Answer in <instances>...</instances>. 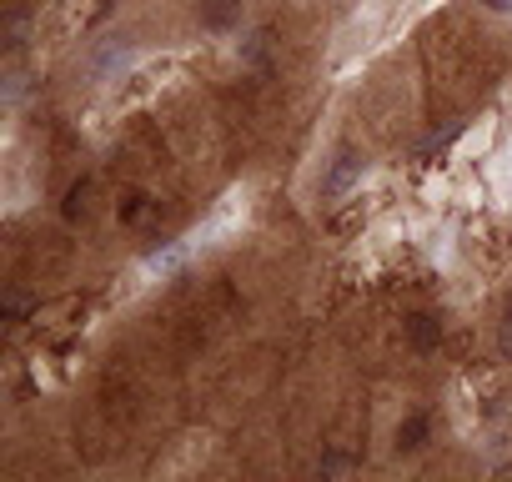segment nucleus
Here are the masks:
<instances>
[{
    "label": "nucleus",
    "instance_id": "6",
    "mask_svg": "<svg viewBox=\"0 0 512 482\" xmlns=\"http://www.w3.org/2000/svg\"><path fill=\"white\" fill-rule=\"evenodd\" d=\"M422 432H427V422H422V417H412L407 427H397V437H407L402 447H417V437H422Z\"/></svg>",
    "mask_w": 512,
    "mask_h": 482
},
{
    "label": "nucleus",
    "instance_id": "5",
    "mask_svg": "<svg viewBox=\"0 0 512 482\" xmlns=\"http://www.w3.org/2000/svg\"><path fill=\"white\" fill-rule=\"evenodd\" d=\"M26 307H31V297H26V292H11V297H6V322L16 327V322L26 317Z\"/></svg>",
    "mask_w": 512,
    "mask_h": 482
},
{
    "label": "nucleus",
    "instance_id": "1",
    "mask_svg": "<svg viewBox=\"0 0 512 482\" xmlns=\"http://www.w3.org/2000/svg\"><path fill=\"white\" fill-rule=\"evenodd\" d=\"M362 171H367V156L357 151V146H342L337 156H332V166H327V176H322V196L327 201H337V196H347L357 181H362Z\"/></svg>",
    "mask_w": 512,
    "mask_h": 482
},
{
    "label": "nucleus",
    "instance_id": "3",
    "mask_svg": "<svg viewBox=\"0 0 512 482\" xmlns=\"http://www.w3.org/2000/svg\"><path fill=\"white\" fill-rule=\"evenodd\" d=\"M126 66H131V46H126V36L91 56V76H96V81H106V76H116V71H126Z\"/></svg>",
    "mask_w": 512,
    "mask_h": 482
},
{
    "label": "nucleus",
    "instance_id": "4",
    "mask_svg": "<svg viewBox=\"0 0 512 482\" xmlns=\"http://www.w3.org/2000/svg\"><path fill=\"white\" fill-rule=\"evenodd\" d=\"M181 257H186V247L176 241V247H166V252H151V257H146V267H151V272H176V267H181Z\"/></svg>",
    "mask_w": 512,
    "mask_h": 482
},
{
    "label": "nucleus",
    "instance_id": "2",
    "mask_svg": "<svg viewBox=\"0 0 512 482\" xmlns=\"http://www.w3.org/2000/svg\"><path fill=\"white\" fill-rule=\"evenodd\" d=\"M201 26L206 31H236L241 26V0H201Z\"/></svg>",
    "mask_w": 512,
    "mask_h": 482
},
{
    "label": "nucleus",
    "instance_id": "7",
    "mask_svg": "<svg viewBox=\"0 0 512 482\" xmlns=\"http://www.w3.org/2000/svg\"><path fill=\"white\" fill-rule=\"evenodd\" d=\"M482 11H492V16H507V11H512V0H482Z\"/></svg>",
    "mask_w": 512,
    "mask_h": 482
}]
</instances>
